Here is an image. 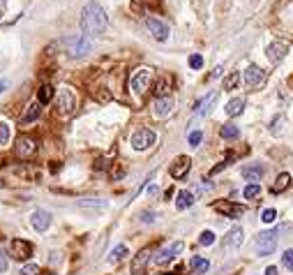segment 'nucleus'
<instances>
[{
	"label": "nucleus",
	"instance_id": "4c0bfd02",
	"mask_svg": "<svg viewBox=\"0 0 293 275\" xmlns=\"http://www.w3.org/2000/svg\"><path fill=\"white\" fill-rule=\"evenodd\" d=\"M21 275H39V266L37 264H26L21 268Z\"/></svg>",
	"mask_w": 293,
	"mask_h": 275
},
{
	"label": "nucleus",
	"instance_id": "f257e3e1",
	"mask_svg": "<svg viewBox=\"0 0 293 275\" xmlns=\"http://www.w3.org/2000/svg\"><path fill=\"white\" fill-rule=\"evenodd\" d=\"M106 26H109V17L99 2H88L81 10V30L85 35H102Z\"/></svg>",
	"mask_w": 293,
	"mask_h": 275
},
{
	"label": "nucleus",
	"instance_id": "4468645a",
	"mask_svg": "<svg viewBox=\"0 0 293 275\" xmlns=\"http://www.w3.org/2000/svg\"><path fill=\"white\" fill-rule=\"evenodd\" d=\"M189 167H192V160H189L187 155H178V157L173 160V164L169 167V173L173 178H185L189 173Z\"/></svg>",
	"mask_w": 293,
	"mask_h": 275
},
{
	"label": "nucleus",
	"instance_id": "f8f14e48",
	"mask_svg": "<svg viewBox=\"0 0 293 275\" xmlns=\"http://www.w3.org/2000/svg\"><path fill=\"white\" fill-rule=\"evenodd\" d=\"M56 106L60 114H72L76 106V100L74 95H72V90H67V88H63V90H58V100H56Z\"/></svg>",
	"mask_w": 293,
	"mask_h": 275
},
{
	"label": "nucleus",
	"instance_id": "a211bd4d",
	"mask_svg": "<svg viewBox=\"0 0 293 275\" xmlns=\"http://www.w3.org/2000/svg\"><path fill=\"white\" fill-rule=\"evenodd\" d=\"M51 213L49 210H35L33 215H30V224L37 229V231H47L49 227H51Z\"/></svg>",
	"mask_w": 293,
	"mask_h": 275
},
{
	"label": "nucleus",
	"instance_id": "dca6fc26",
	"mask_svg": "<svg viewBox=\"0 0 293 275\" xmlns=\"http://www.w3.org/2000/svg\"><path fill=\"white\" fill-rule=\"evenodd\" d=\"M173 106H176L173 97H157L155 104H152V114L157 116V118H166V116H171Z\"/></svg>",
	"mask_w": 293,
	"mask_h": 275
},
{
	"label": "nucleus",
	"instance_id": "393cba45",
	"mask_svg": "<svg viewBox=\"0 0 293 275\" xmlns=\"http://www.w3.org/2000/svg\"><path fill=\"white\" fill-rule=\"evenodd\" d=\"M39 102H33V104H28V109H26V114H23V118H21V120H23V123L28 125V123H35V120H37L39 118V114H42V109H39Z\"/></svg>",
	"mask_w": 293,
	"mask_h": 275
},
{
	"label": "nucleus",
	"instance_id": "5701e85b",
	"mask_svg": "<svg viewBox=\"0 0 293 275\" xmlns=\"http://www.w3.org/2000/svg\"><path fill=\"white\" fill-rule=\"evenodd\" d=\"M189 268H192L196 275H203V273H208L210 261L203 259V257H192V259H189Z\"/></svg>",
	"mask_w": 293,
	"mask_h": 275
},
{
	"label": "nucleus",
	"instance_id": "c756f323",
	"mask_svg": "<svg viewBox=\"0 0 293 275\" xmlns=\"http://www.w3.org/2000/svg\"><path fill=\"white\" fill-rule=\"evenodd\" d=\"M259 194H261V185H259V183H249L245 190H243V197H245V199H256Z\"/></svg>",
	"mask_w": 293,
	"mask_h": 275
},
{
	"label": "nucleus",
	"instance_id": "ddd939ff",
	"mask_svg": "<svg viewBox=\"0 0 293 275\" xmlns=\"http://www.w3.org/2000/svg\"><path fill=\"white\" fill-rule=\"evenodd\" d=\"M286 53H289V44H286V42H279V39H277V42H273L270 47L265 49V56H268V60H270V63H275V65H277V63H282L284 58H286Z\"/></svg>",
	"mask_w": 293,
	"mask_h": 275
},
{
	"label": "nucleus",
	"instance_id": "a19ab883",
	"mask_svg": "<svg viewBox=\"0 0 293 275\" xmlns=\"http://www.w3.org/2000/svg\"><path fill=\"white\" fill-rule=\"evenodd\" d=\"M155 218H157V215H155L152 210H146V213H141V222H146V224H150V222H155Z\"/></svg>",
	"mask_w": 293,
	"mask_h": 275
},
{
	"label": "nucleus",
	"instance_id": "58836bf2",
	"mask_svg": "<svg viewBox=\"0 0 293 275\" xmlns=\"http://www.w3.org/2000/svg\"><path fill=\"white\" fill-rule=\"evenodd\" d=\"M282 264L289 268V271H293V250H286L282 255Z\"/></svg>",
	"mask_w": 293,
	"mask_h": 275
},
{
	"label": "nucleus",
	"instance_id": "cd10ccee",
	"mask_svg": "<svg viewBox=\"0 0 293 275\" xmlns=\"http://www.w3.org/2000/svg\"><path fill=\"white\" fill-rule=\"evenodd\" d=\"M219 134H222V139H224V141H233V139L240 137V130H238L236 125H224V127L219 130Z\"/></svg>",
	"mask_w": 293,
	"mask_h": 275
},
{
	"label": "nucleus",
	"instance_id": "37998d69",
	"mask_svg": "<svg viewBox=\"0 0 293 275\" xmlns=\"http://www.w3.org/2000/svg\"><path fill=\"white\" fill-rule=\"evenodd\" d=\"M7 88H10V79H0V95H2Z\"/></svg>",
	"mask_w": 293,
	"mask_h": 275
},
{
	"label": "nucleus",
	"instance_id": "a18cd8bd",
	"mask_svg": "<svg viewBox=\"0 0 293 275\" xmlns=\"http://www.w3.org/2000/svg\"><path fill=\"white\" fill-rule=\"evenodd\" d=\"M222 72H224V67L217 65L215 69H212V74H210V79H217V76H222Z\"/></svg>",
	"mask_w": 293,
	"mask_h": 275
},
{
	"label": "nucleus",
	"instance_id": "72a5a7b5",
	"mask_svg": "<svg viewBox=\"0 0 293 275\" xmlns=\"http://www.w3.org/2000/svg\"><path fill=\"white\" fill-rule=\"evenodd\" d=\"M199 243L203 247H210L212 243H215V234H212V231H203V234L199 236Z\"/></svg>",
	"mask_w": 293,
	"mask_h": 275
},
{
	"label": "nucleus",
	"instance_id": "7c9ffc66",
	"mask_svg": "<svg viewBox=\"0 0 293 275\" xmlns=\"http://www.w3.org/2000/svg\"><path fill=\"white\" fill-rule=\"evenodd\" d=\"M238 84H240V74H238V72H231V74L224 79V90H236Z\"/></svg>",
	"mask_w": 293,
	"mask_h": 275
},
{
	"label": "nucleus",
	"instance_id": "f704fd0d",
	"mask_svg": "<svg viewBox=\"0 0 293 275\" xmlns=\"http://www.w3.org/2000/svg\"><path fill=\"white\" fill-rule=\"evenodd\" d=\"M284 120H286V118H284L282 114H279V116H275L273 127H270V132H273V134H279V132H282V125H284Z\"/></svg>",
	"mask_w": 293,
	"mask_h": 275
},
{
	"label": "nucleus",
	"instance_id": "a878e982",
	"mask_svg": "<svg viewBox=\"0 0 293 275\" xmlns=\"http://www.w3.org/2000/svg\"><path fill=\"white\" fill-rule=\"evenodd\" d=\"M125 257H127V245H115L109 255V264H120Z\"/></svg>",
	"mask_w": 293,
	"mask_h": 275
},
{
	"label": "nucleus",
	"instance_id": "c9c22d12",
	"mask_svg": "<svg viewBox=\"0 0 293 275\" xmlns=\"http://www.w3.org/2000/svg\"><path fill=\"white\" fill-rule=\"evenodd\" d=\"M189 67H192V69H201V67H203V56H201V53L189 56Z\"/></svg>",
	"mask_w": 293,
	"mask_h": 275
},
{
	"label": "nucleus",
	"instance_id": "423d86ee",
	"mask_svg": "<svg viewBox=\"0 0 293 275\" xmlns=\"http://www.w3.org/2000/svg\"><path fill=\"white\" fill-rule=\"evenodd\" d=\"M155 141H157V134L152 130H146V127L132 134V148H136V151H146V148L155 146Z\"/></svg>",
	"mask_w": 293,
	"mask_h": 275
},
{
	"label": "nucleus",
	"instance_id": "4be33fe9",
	"mask_svg": "<svg viewBox=\"0 0 293 275\" xmlns=\"http://www.w3.org/2000/svg\"><path fill=\"white\" fill-rule=\"evenodd\" d=\"M192 204H194V194L189 190H180L178 194H176V208L178 210H187Z\"/></svg>",
	"mask_w": 293,
	"mask_h": 275
},
{
	"label": "nucleus",
	"instance_id": "c85d7f7f",
	"mask_svg": "<svg viewBox=\"0 0 293 275\" xmlns=\"http://www.w3.org/2000/svg\"><path fill=\"white\" fill-rule=\"evenodd\" d=\"M169 90H171V79H162V81H157L155 95L157 97H169Z\"/></svg>",
	"mask_w": 293,
	"mask_h": 275
},
{
	"label": "nucleus",
	"instance_id": "ea45409f",
	"mask_svg": "<svg viewBox=\"0 0 293 275\" xmlns=\"http://www.w3.org/2000/svg\"><path fill=\"white\" fill-rule=\"evenodd\" d=\"M81 206H97V208H104L106 204L104 201H99V199H83L81 201Z\"/></svg>",
	"mask_w": 293,
	"mask_h": 275
},
{
	"label": "nucleus",
	"instance_id": "c03bdc74",
	"mask_svg": "<svg viewBox=\"0 0 293 275\" xmlns=\"http://www.w3.org/2000/svg\"><path fill=\"white\" fill-rule=\"evenodd\" d=\"M228 160H231V157H228ZM228 160H227V162H222V164H217L215 169L210 171V176H215V173H219V171H222V169H224V167H227V164H228Z\"/></svg>",
	"mask_w": 293,
	"mask_h": 275
},
{
	"label": "nucleus",
	"instance_id": "9b49d317",
	"mask_svg": "<svg viewBox=\"0 0 293 275\" xmlns=\"http://www.w3.org/2000/svg\"><path fill=\"white\" fill-rule=\"evenodd\" d=\"M243 79H245V84L249 86V88H259V86L265 84V72H263V69H261L259 65H249V67L245 69Z\"/></svg>",
	"mask_w": 293,
	"mask_h": 275
},
{
	"label": "nucleus",
	"instance_id": "79ce46f5",
	"mask_svg": "<svg viewBox=\"0 0 293 275\" xmlns=\"http://www.w3.org/2000/svg\"><path fill=\"white\" fill-rule=\"evenodd\" d=\"M7 271V255H5V250L0 247V273H5Z\"/></svg>",
	"mask_w": 293,
	"mask_h": 275
},
{
	"label": "nucleus",
	"instance_id": "49530a36",
	"mask_svg": "<svg viewBox=\"0 0 293 275\" xmlns=\"http://www.w3.org/2000/svg\"><path fill=\"white\" fill-rule=\"evenodd\" d=\"M265 275H279V268L277 266H268L265 268Z\"/></svg>",
	"mask_w": 293,
	"mask_h": 275
},
{
	"label": "nucleus",
	"instance_id": "6e6552de",
	"mask_svg": "<svg viewBox=\"0 0 293 275\" xmlns=\"http://www.w3.org/2000/svg\"><path fill=\"white\" fill-rule=\"evenodd\" d=\"M146 26H148L150 35L157 39V42H166V39H169V35H171L169 26H166L164 21H160L157 17H148V19H146Z\"/></svg>",
	"mask_w": 293,
	"mask_h": 275
},
{
	"label": "nucleus",
	"instance_id": "b1692460",
	"mask_svg": "<svg viewBox=\"0 0 293 275\" xmlns=\"http://www.w3.org/2000/svg\"><path fill=\"white\" fill-rule=\"evenodd\" d=\"M53 95H56V88H53L51 84L39 86V90H37V102H39V104H49V102L53 100Z\"/></svg>",
	"mask_w": 293,
	"mask_h": 275
},
{
	"label": "nucleus",
	"instance_id": "2f4dec72",
	"mask_svg": "<svg viewBox=\"0 0 293 275\" xmlns=\"http://www.w3.org/2000/svg\"><path fill=\"white\" fill-rule=\"evenodd\" d=\"M187 141H189V146H192V148H196V146L203 141V132H201V130H192V132H189V137H187Z\"/></svg>",
	"mask_w": 293,
	"mask_h": 275
},
{
	"label": "nucleus",
	"instance_id": "7ed1b4c3",
	"mask_svg": "<svg viewBox=\"0 0 293 275\" xmlns=\"http://www.w3.org/2000/svg\"><path fill=\"white\" fill-rule=\"evenodd\" d=\"M65 49H67V56L69 58H83L85 53H90V42L85 35H74V37L65 39Z\"/></svg>",
	"mask_w": 293,
	"mask_h": 275
},
{
	"label": "nucleus",
	"instance_id": "412c9836",
	"mask_svg": "<svg viewBox=\"0 0 293 275\" xmlns=\"http://www.w3.org/2000/svg\"><path fill=\"white\" fill-rule=\"evenodd\" d=\"M224 111H227L228 118H236V116H240L243 111H245V100H243V97H233V100H231V102L224 106Z\"/></svg>",
	"mask_w": 293,
	"mask_h": 275
},
{
	"label": "nucleus",
	"instance_id": "9d476101",
	"mask_svg": "<svg viewBox=\"0 0 293 275\" xmlns=\"http://www.w3.org/2000/svg\"><path fill=\"white\" fill-rule=\"evenodd\" d=\"M215 210L222 213V215H227L231 220H238L245 215V206H240V204H231V201H217L215 204Z\"/></svg>",
	"mask_w": 293,
	"mask_h": 275
},
{
	"label": "nucleus",
	"instance_id": "20e7f679",
	"mask_svg": "<svg viewBox=\"0 0 293 275\" xmlns=\"http://www.w3.org/2000/svg\"><path fill=\"white\" fill-rule=\"evenodd\" d=\"M150 84H152V69H148V67L136 69V72H134V76H132V81H130V86H132V90L136 93V95L148 93Z\"/></svg>",
	"mask_w": 293,
	"mask_h": 275
},
{
	"label": "nucleus",
	"instance_id": "f3484780",
	"mask_svg": "<svg viewBox=\"0 0 293 275\" xmlns=\"http://www.w3.org/2000/svg\"><path fill=\"white\" fill-rule=\"evenodd\" d=\"M150 257H152V247H143L141 252L134 257V261H132V273H134V275H141L143 271H146L148 261H150Z\"/></svg>",
	"mask_w": 293,
	"mask_h": 275
},
{
	"label": "nucleus",
	"instance_id": "0eeeda50",
	"mask_svg": "<svg viewBox=\"0 0 293 275\" xmlns=\"http://www.w3.org/2000/svg\"><path fill=\"white\" fill-rule=\"evenodd\" d=\"M182 247H185V243L182 241H176V243H171V245H166L164 250H160L157 252V257H155V264L157 266H166V264H171L176 257L182 252Z\"/></svg>",
	"mask_w": 293,
	"mask_h": 275
},
{
	"label": "nucleus",
	"instance_id": "473e14b6",
	"mask_svg": "<svg viewBox=\"0 0 293 275\" xmlns=\"http://www.w3.org/2000/svg\"><path fill=\"white\" fill-rule=\"evenodd\" d=\"M275 220H277V210L275 208H265L261 213V222H265V224H273Z\"/></svg>",
	"mask_w": 293,
	"mask_h": 275
},
{
	"label": "nucleus",
	"instance_id": "e433bc0d",
	"mask_svg": "<svg viewBox=\"0 0 293 275\" xmlns=\"http://www.w3.org/2000/svg\"><path fill=\"white\" fill-rule=\"evenodd\" d=\"M7 141H10V127H7V123H0V146Z\"/></svg>",
	"mask_w": 293,
	"mask_h": 275
},
{
	"label": "nucleus",
	"instance_id": "6ab92c4d",
	"mask_svg": "<svg viewBox=\"0 0 293 275\" xmlns=\"http://www.w3.org/2000/svg\"><path fill=\"white\" fill-rule=\"evenodd\" d=\"M243 238H245L243 227H233L227 236H224V247H227V250H238V247L243 245Z\"/></svg>",
	"mask_w": 293,
	"mask_h": 275
},
{
	"label": "nucleus",
	"instance_id": "aec40b11",
	"mask_svg": "<svg viewBox=\"0 0 293 275\" xmlns=\"http://www.w3.org/2000/svg\"><path fill=\"white\" fill-rule=\"evenodd\" d=\"M243 178L245 180H252V183H256V180H261L265 176V167H261V164H247V167H243Z\"/></svg>",
	"mask_w": 293,
	"mask_h": 275
},
{
	"label": "nucleus",
	"instance_id": "f03ea898",
	"mask_svg": "<svg viewBox=\"0 0 293 275\" xmlns=\"http://www.w3.org/2000/svg\"><path fill=\"white\" fill-rule=\"evenodd\" d=\"M277 236H279L277 229H275V231H261V234L256 236V243H254L256 255H261V257L273 255L275 250H277Z\"/></svg>",
	"mask_w": 293,
	"mask_h": 275
},
{
	"label": "nucleus",
	"instance_id": "bb28decb",
	"mask_svg": "<svg viewBox=\"0 0 293 275\" xmlns=\"http://www.w3.org/2000/svg\"><path fill=\"white\" fill-rule=\"evenodd\" d=\"M289 183H291V176L284 171V173H279L277 176V180H275V185H273V192L275 194H279V192H284L286 188H289Z\"/></svg>",
	"mask_w": 293,
	"mask_h": 275
},
{
	"label": "nucleus",
	"instance_id": "39448f33",
	"mask_svg": "<svg viewBox=\"0 0 293 275\" xmlns=\"http://www.w3.org/2000/svg\"><path fill=\"white\" fill-rule=\"evenodd\" d=\"M10 255L14 261H28L30 257H33V245H30L28 241H23V238H12Z\"/></svg>",
	"mask_w": 293,
	"mask_h": 275
},
{
	"label": "nucleus",
	"instance_id": "1a4fd4ad",
	"mask_svg": "<svg viewBox=\"0 0 293 275\" xmlns=\"http://www.w3.org/2000/svg\"><path fill=\"white\" fill-rule=\"evenodd\" d=\"M35 151H37V141H35V139H30V137H19V139H16V146H14L16 157L28 160L30 155H35Z\"/></svg>",
	"mask_w": 293,
	"mask_h": 275
},
{
	"label": "nucleus",
	"instance_id": "2eb2a0df",
	"mask_svg": "<svg viewBox=\"0 0 293 275\" xmlns=\"http://www.w3.org/2000/svg\"><path fill=\"white\" fill-rule=\"evenodd\" d=\"M217 97H219L217 90L208 93V97H203L199 104H196V114H194V120H199V118H206V116L212 111V106H215V102H217Z\"/></svg>",
	"mask_w": 293,
	"mask_h": 275
}]
</instances>
